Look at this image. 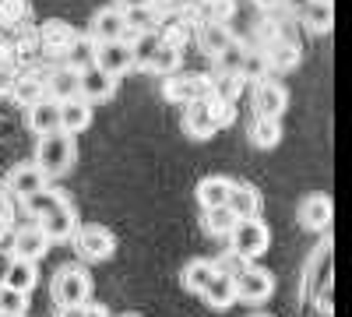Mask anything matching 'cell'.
I'll return each instance as SVG.
<instances>
[{
    "mask_svg": "<svg viewBox=\"0 0 352 317\" xmlns=\"http://www.w3.org/2000/svg\"><path fill=\"white\" fill-rule=\"evenodd\" d=\"M74 138L64 134V131H53V134H43L39 138V145H36V166L43 169V177L53 180V177H64V173L74 166Z\"/></svg>",
    "mask_w": 352,
    "mask_h": 317,
    "instance_id": "6da1fadb",
    "label": "cell"
},
{
    "mask_svg": "<svg viewBox=\"0 0 352 317\" xmlns=\"http://www.w3.org/2000/svg\"><path fill=\"white\" fill-rule=\"evenodd\" d=\"M50 296L60 307H85L92 300V275L85 272V265H64L50 282Z\"/></svg>",
    "mask_w": 352,
    "mask_h": 317,
    "instance_id": "7a4b0ae2",
    "label": "cell"
},
{
    "mask_svg": "<svg viewBox=\"0 0 352 317\" xmlns=\"http://www.w3.org/2000/svg\"><path fill=\"white\" fill-rule=\"evenodd\" d=\"M272 247V229L261 219H240L229 233V250L240 257V261H257V257Z\"/></svg>",
    "mask_w": 352,
    "mask_h": 317,
    "instance_id": "3957f363",
    "label": "cell"
},
{
    "mask_svg": "<svg viewBox=\"0 0 352 317\" xmlns=\"http://www.w3.org/2000/svg\"><path fill=\"white\" fill-rule=\"evenodd\" d=\"M74 250L85 265H102L109 261V257L116 254V237L109 233L106 226H96V222H88V226H78L74 229Z\"/></svg>",
    "mask_w": 352,
    "mask_h": 317,
    "instance_id": "277c9868",
    "label": "cell"
},
{
    "mask_svg": "<svg viewBox=\"0 0 352 317\" xmlns=\"http://www.w3.org/2000/svg\"><path fill=\"white\" fill-rule=\"evenodd\" d=\"M232 289H236V300L257 307V303H268L272 300L275 278H272V272H264L257 265H247V268H240L236 275H232Z\"/></svg>",
    "mask_w": 352,
    "mask_h": 317,
    "instance_id": "5b68a950",
    "label": "cell"
},
{
    "mask_svg": "<svg viewBox=\"0 0 352 317\" xmlns=\"http://www.w3.org/2000/svg\"><path fill=\"white\" fill-rule=\"evenodd\" d=\"M92 67H99L109 78H124L127 71H134L131 61V43L127 39H116V43H96L92 46Z\"/></svg>",
    "mask_w": 352,
    "mask_h": 317,
    "instance_id": "8992f818",
    "label": "cell"
},
{
    "mask_svg": "<svg viewBox=\"0 0 352 317\" xmlns=\"http://www.w3.org/2000/svg\"><path fill=\"white\" fill-rule=\"evenodd\" d=\"M331 219H335V205H331V197L320 194V190L307 194L296 205V222H300V229H307V233H324V229L331 226Z\"/></svg>",
    "mask_w": 352,
    "mask_h": 317,
    "instance_id": "52a82bcc",
    "label": "cell"
},
{
    "mask_svg": "<svg viewBox=\"0 0 352 317\" xmlns=\"http://www.w3.org/2000/svg\"><path fill=\"white\" fill-rule=\"evenodd\" d=\"M180 127H184V134H187V138H194V141H208V138L219 131V117H215L212 99L204 96V99H197V102L184 106Z\"/></svg>",
    "mask_w": 352,
    "mask_h": 317,
    "instance_id": "ba28073f",
    "label": "cell"
},
{
    "mask_svg": "<svg viewBox=\"0 0 352 317\" xmlns=\"http://www.w3.org/2000/svg\"><path fill=\"white\" fill-rule=\"evenodd\" d=\"M257 50L264 53V61H268V71H282V74L296 71V67H300V61H303L300 43L292 39V36H285V32H275L268 43L257 46Z\"/></svg>",
    "mask_w": 352,
    "mask_h": 317,
    "instance_id": "9c48e42d",
    "label": "cell"
},
{
    "mask_svg": "<svg viewBox=\"0 0 352 317\" xmlns=\"http://www.w3.org/2000/svg\"><path fill=\"white\" fill-rule=\"evenodd\" d=\"M208 96V74H169L162 81V99L176 106H190Z\"/></svg>",
    "mask_w": 352,
    "mask_h": 317,
    "instance_id": "30bf717a",
    "label": "cell"
},
{
    "mask_svg": "<svg viewBox=\"0 0 352 317\" xmlns=\"http://www.w3.org/2000/svg\"><path fill=\"white\" fill-rule=\"evenodd\" d=\"M36 222H39L43 237H46L50 243H64V240H71V237H74V229L81 226V222H78V208L71 205L67 197H64L56 208H50L43 219H36Z\"/></svg>",
    "mask_w": 352,
    "mask_h": 317,
    "instance_id": "8fae6325",
    "label": "cell"
},
{
    "mask_svg": "<svg viewBox=\"0 0 352 317\" xmlns=\"http://www.w3.org/2000/svg\"><path fill=\"white\" fill-rule=\"evenodd\" d=\"M46 250H50V240L43 237L39 222H25V226L14 229V237H11V254L18 257V261L39 265L43 257H46Z\"/></svg>",
    "mask_w": 352,
    "mask_h": 317,
    "instance_id": "7c38bea8",
    "label": "cell"
},
{
    "mask_svg": "<svg viewBox=\"0 0 352 317\" xmlns=\"http://www.w3.org/2000/svg\"><path fill=\"white\" fill-rule=\"evenodd\" d=\"M88 39L92 43H116V39H127V21H124V11L116 4H106L92 14L88 21Z\"/></svg>",
    "mask_w": 352,
    "mask_h": 317,
    "instance_id": "4fadbf2b",
    "label": "cell"
},
{
    "mask_svg": "<svg viewBox=\"0 0 352 317\" xmlns=\"http://www.w3.org/2000/svg\"><path fill=\"white\" fill-rule=\"evenodd\" d=\"M254 106H257V117H275L282 120V113L289 109V89L282 81L264 78L254 85Z\"/></svg>",
    "mask_w": 352,
    "mask_h": 317,
    "instance_id": "5bb4252c",
    "label": "cell"
},
{
    "mask_svg": "<svg viewBox=\"0 0 352 317\" xmlns=\"http://www.w3.org/2000/svg\"><path fill=\"white\" fill-rule=\"evenodd\" d=\"M113 92H116V78L102 74L99 67H85L78 74V99H85L88 106H92V102H106Z\"/></svg>",
    "mask_w": 352,
    "mask_h": 317,
    "instance_id": "9a60e30c",
    "label": "cell"
},
{
    "mask_svg": "<svg viewBox=\"0 0 352 317\" xmlns=\"http://www.w3.org/2000/svg\"><path fill=\"white\" fill-rule=\"evenodd\" d=\"M43 187H50V180L43 177V169H39L36 162H18V166L8 173V190L18 194L21 201L32 197V194H39Z\"/></svg>",
    "mask_w": 352,
    "mask_h": 317,
    "instance_id": "2e32d148",
    "label": "cell"
},
{
    "mask_svg": "<svg viewBox=\"0 0 352 317\" xmlns=\"http://www.w3.org/2000/svg\"><path fill=\"white\" fill-rule=\"evenodd\" d=\"M226 208L236 219H261V190L254 184H236V180H232L229 197H226Z\"/></svg>",
    "mask_w": 352,
    "mask_h": 317,
    "instance_id": "e0dca14e",
    "label": "cell"
},
{
    "mask_svg": "<svg viewBox=\"0 0 352 317\" xmlns=\"http://www.w3.org/2000/svg\"><path fill=\"white\" fill-rule=\"evenodd\" d=\"M25 127L32 131V134H53V131H60V102H53V99H43L36 106H28L25 109Z\"/></svg>",
    "mask_w": 352,
    "mask_h": 317,
    "instance_id": "ac0fdd59",
    "label": "cell"
},
{
    "mask_svg": "<svg viewBox=\"0 0 352 317\" xmlns=\"http://www.w3.org/2000/svg\"><path fill=\"white\" fill-rule=\"evenodd\" d=\"M300 25L307 28V32H314V36L331 32V25H335V8H331V0H307L303 11H300Z\"/></svg>",
    "mask_w": 352,
    "mask_h": 317,
    "instance_id": "d6986e66",
    "label": "cell"
},
{
    "mask_svg": "<svg viewBox=\"0 0 352 317\" xmlns=\"http://www.w3.org/2000/svg\"><path fill=\"white\" fill-rule=\"evenodd\" d=\"M247 138L257 152H272L278 141H282V120L275 117H254L250 127H247Z\"/></svg>",
    "mask_w": 352,
    "mask_h": 317,
    "instance_id": "ffe728a7",
    "label": "cell"
},
{
    "mask_svg": "<svg viewBox=\"0 0 352 317\" xmlns=\"http://www.w3.org/2000/svg\"><path fill=\"white\" fill-rule=\"evenodd\" d=\"M215 275H219V272H215V261H208V257H194V261H187L184 272H180V285H184L187 293L201 296L204 285H208Z\"/></svg>",
    "mask_w": 352,
    "mask_h": 317,
    "instance_id": "44dd1931",
    "label": "cell"
},
{
    "mask_svg": "<svg viewBox=\"0 0 352 317\" xmlns=\"http://www.w3.org/2000/svg\"><path fill=\"white\" fill-rule=\"evenodd\" d=\"M36 282H39V268L32 261H18V257H11L8 272H4V282H0V285H8V289L28 296V293L36 289Z\"/></svg>",
    "mask_w": 352,
    "mask_h": 317,
    "instance_id": "7402d4cb",
    "label": "cell"
},
{
    "mask_svg": "<svg viewBox=\"0 0 352 317\" xmlns=\"http://www.w3.org/2000/svg\"><path fill=\"white\" fill-rule=\"evenodd\" d=\"M92 127V106H88L85 99H67V102H60V131L64 134H81V131H88Z\"/></svg>",
    "mask_w": 352,
    "mask_h": 317,
    "instance_id": "603a6c76",
    "label": "cell"
},
{
    "mask_svg": "<svg viewBox=\"0 0 352 317\" xmlns=\"http://www.w3.org/2000/svg\"><path fill=\"white\" fill-rule=\"evenodd\" d=\"M74 39H78L74 25H67L64 18L43 21V46H46L50 53H67V50L74 46Z\"/></svg>",
    "mask_w": 352,
    "mask_h": 317,
    "instance_id": "cb8c5ba5",
    "label": "cell"
},
{
    "mask_svg": "<svg viewBox=\"0 0 352 317\" xmlns=\"http://www.w3.org/2000/svg\"><path fill=\"white\" fill-rule=\"evenodd\" d=\"M229 187H232V180L229 177H219V173H212V177H204L201 184H197V205L208 212V208H219V205H226V197H229Z\"/></svg>",
    "mask_w": 352,
    "mask_h": 317,
    "instance_id": "d4e9b609",
    "label": "cell"
},
{
    "mask_svg": "<svg viewBox=\"0 0 352 317\" xmlns=\"http://www.w3.org/2000/svg\"><path fill=\"white\" fill-rule=\"evenodd\" d=\"M232 39H229V32H226V25L222 21H215V18H208V21H201V28H197V46H201V53L204 56H215L229 46Z\"/></svg>",
    "mask_w": 352,
    "mask_h": 317,
    "instance_id": "484cf974",
    "label": "cell"
},
{
    "mask_svg": "<svg viewBox=\"0 0 352 317\" xmlns=\"http://www.w3.org/2000/svg\"><path fill=\"white\" fill-rule=\"evenodd\" d=\"M46 99L53 102H67V99H78V71L71 67H60L46 78Z\"/></svg>",
    "mask_w": 352,
    "mask_h": 317,
    "instance_id": "4316f807",
    "label": "cell"
},
{
    "mask_svg": "<svg viewBox=\"0 0 352 317\" xmlns=\"http://www.w3.org/2000/svg\"><path fill=\"white\" fill-rule=\"evenodd\" d=\"M11 96H14V102L25 106V109L36 106V102H43V99H46V78H39V74H18Z\"/></svg>",
    "mask_w": 352,
    "mask_h": 317,
    "instance_id": "83f0119b",
    "label": "cell"
},
{
    "mask_svg": "<svg viewBox=\"0 0 352 317\" xmlns=\"http://www.w3.org/2000/svg\"><path fill=\"white\" fill-rule=\"evenodd\" d=\"M201 300H204V307H212V310H229L232 303H236V289H232V278H229V275H215L208 285H204Z\"/></svg>",
    "mask_w": 352,
    "mask_h": 317,
    "instance_id": "f1b7e54d",
    "label": "cell"
},
{
    "mask_svg": "<svg viewBox=\"0 0 352 317\" xmlns=\"http://www.w3.org/2000/svg\"><path fill=\"white\" fill-rule=\"evenodd\" d=\"M127 43H131V61H134V67H138V71H148L152 61H155V53H159V46H162L159 32H138V36L127 39Z\"/></svg>",
    "mask_w": 352,
    "mask_h": 317,
    "instance_id": "f546056e",
    "label": "cell"
},
{
    "mask_svg": "<svg viewBox=\"0 0 352 317\" xmlns=\"http://www.w3.org/2000/svg\"><path fill=\"white\" fill-rule=\"evenodd\" d=\"M124 21H127V32H159V21H162V11H155L152 4H138V8H127L124 11Z\"/></svg>",
    "mask_w": 352,
    "mask_h": 317,
    "instance_id": "4dcf8cb0",
    "label": "cell"
},
{
    "mask_svg": "<svg viewBox=\"0 0 352 317\" xmlns=\"http://www.w3.org/2000/svg\"><path fill=\"white\" fill-rule=\"evenodd\" d=\"M240 219L232 215L226 205H219V208H208L204 212V233L208 237H219V240H229V233H232V226H236Z\"/></svg>",
    "mask_w": 352,
    "mask_h": 317,
    "instance_id": "1f68e13d",
    "label": "cell"
},
{
    "mask_svg": "<svg viewBox=\"0 0 352 317\" xmlns=\"http://www.w3.org/2000/svg\"><path fill=\"white\" fill-rule=\"evenodd\" d=\"M247 50H250V46H243V43H229V46L215 56V74H240Z\"/></svg>",
    "mask_w": 352,
    "mask_h": 317,
    "instance_id": "d6a6232c",
    "label": "cell"
},
{
    "mask_svg": "<svg viewBox=\"0 0 352 317\" xmlns=\"http://www.w3.org/2000/svg\"><path fill=\"white\" fill-rule=\"evenodd\" d=\"M64 201V190H53V187H43L39 194H32V197H25V212L28 215H36V219H43L50 208H56Z\"/></svg>",
    "mask_w": 352,
    "mask_h": 317,
    "instance_id": "836d02e7",
    "label": "cell"
},
{
    "mask_svg": "<svg viewBox=\"0 0 352 317\" xmlns=\"http://www.w3.org/2000/svg\"><path fill=\"white\" fill-rule=\"evenodd\" d=\"M240 78H243V81H264V78H268V61H264L261 50H247L243 67H240Z\"/></svg>",
    "mask_w": 352,
    "mask_h": 317,
    "instance_id": "e575fe53",
    "label": "cell"
},
{
    "mask_svg": "<svg viewBox=\"0 0 352 317\" xmlns=\"http://www.w3.org/2000/svg\"><path fill=\"white\" fill-rule=\"evenodd\" d=\"M92 46H96L92 39H81V36H78V39H74V46L67 50V56H71L67 67H71V71H78V74H81L85 67H92Z\"/></svg>",
    "mask_w": 352,
    "mask_h": 317,
    "instance_id": "d590c367",
    "label": "cell"
},
{
    "mask_svg": "<svg viewBox=\"0 0 352 317\" xmlns=\"http://www.w3.org/2000/svg\"><path fill=\"white\" fill-rule=\"evenodd\" d=\"M148 71H155V74H176L180 71V50H173V46H159V53H155V61H152V67Z\"/></svg>",
    "mask_w": 352,
    "mask_h": 317,
    "instance_id": "8d00e7d4",
    "label": "cell"
},
{
    "mask_svg": "<svg viewBox=\"0 0 352 317\" xmlns=\"http://www.w3.org/2000/svg\"><path fill=\"white\" fill-rule=\"evenodd\" d=\"M25 310H28V296L0 285V314H25Z\"/></svg>",
    "mask_w": 352,
    "mask_h": 317,
    "instance_id": "74e56055",
    "label": "cell"
},
{
    "mask_svg": "<svg viewBox=\"0 0 352 317\" xmlns=\"http://www.w3.org/2000/svg\"><path fill=\"white\" fill-rule=\"evenodd\" d=\"M28 14L25 0H0V25H18Z\"/></svg>",
    "mask_w": 352,
    "mask_h": 317,
    "instance_id": "f35d334b",
    "label": "cell"
},
{
    "mask_svg": "<svg viewBox=\"0 0 352 317\" xmlns=\"http://www.w3.org/2000/svg\"><path fill=\"white\" fill-rule=\"evenodd\" d=\"M14 78H18V71H14L8 61H0V96H11V89H14Z\"/></svg>",
    "mask_w": 352,
    "mask_h": 317,
    "instance_id": "ab89813d",
    "label": "cell"
},
{
    "mask_svg": "<svg viewBox=\"0 0 352 317\" xmlns=\"http://www.w3.org/2000/svg\"><path fill=\"white\" fill-rule=\"evenodd\" d=\"M317 310H320V314H324V317H331V310H335V307H331V285H324V289H320V300H317Z\"/></svg>",
    "mask_w": 352,
    "mask_h": 317,
    "instance_id": "60d3db41",
    "label": "cell"
},
{
    "mask_svg": "<svg viewBox=\"0 0 352 317\" xmlns=\"http://www.w3.org/2000/svg\"><path fill=\"white\" fill-rule=\"evenodd\" d=\"M250 4L257 8V11H275V8H282L285 0H250Z\"/></svg>",
    "mask_w": 352,
    "mask_h": 317,
    "instance_id": "b9f144b4",
    "label": "cell"
},
{
    "mask_svg": "<svg viewBox=\"0 0 352 317\" xmlns=\"http://www.w3.org/2000/svg\"><path fill=\"white\" fill-rule=\"evenodd\" d=\"M148 4H152L155 11H169V8H180L184 0H148Z\"/></svg>",
    "mask_w": 352,
    "mask_h": 317,
    "instance_id": "7bdbcfd3",
    "label": "cell"
},
{
    "mask_svg": "<svg viewBox=\"0 0 352 317\" xmlns=\"http://www.w3.org/2000/svg\"><path fill=\"white\" fill-rule=\"evenodd\" d=\"M113 4L120 11H127V8H138V4H148V0H113Z\"/></svg>",
    "mask_w": 352,
    "mask_h": 317,
    "instance_id": "ee69618b",
    "label": "cell"
},
{
    "mask_svg": "<svg viewBox=\"0 0 352 317\" xmlns=\"http://www.w3.org/2000/svg\"><path fill=\"white\" fill-rule=\"evenodd\" d=\"M0 317H25V314H0Z\"/></svg>",
    "mask_w": 352,
    "mask_h": 317,
    "instance_id": "f6af8a7d",
    "label": "cell"
},
{
    "mask_svg": "<svg viewBox=\"0 0 352 317\" xmlns=\"http://www.w3.org/2000/svg\"><path fill=\"white\" fill-rule=\"evenodd\" d=\"M250 317H272V314H250Z\"/></svg>",
    "mask_w": 352,
    "mask_h": 317,
    "instance_id": "bcb514c9",
    "label": "cell"
},
{
    "mask_svg": "<svg viewBox=\"0 0 352 317\" xmlns=\"http://www.w3.org/2000/svg\"><path fill=\"white\" fill-rule=\"evenodd\" d=\"M120 317H141V314H120Z\"/></svg>",
    "mask_w": 352,
    "mask_h": 317,
    "instance_id": "7dc6e473",
    "label": "cell"
}]
</instances>
